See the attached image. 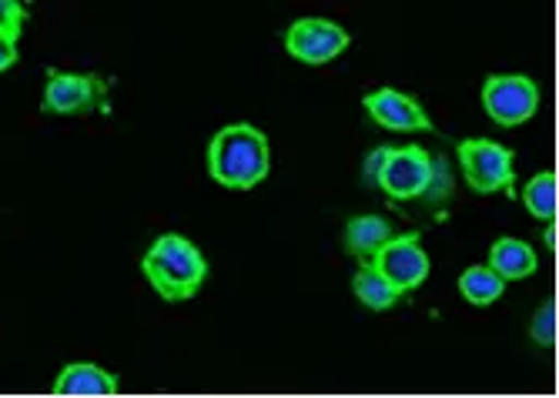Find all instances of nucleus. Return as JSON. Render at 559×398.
I'll return each mask as SVG.
<instances>
[{"instance_id":"4468645a","label":"nucleus","mask_w":559,"mask_h":398,"mask_svg":"<svg viewBox=\"0 0 559 398\" xmlns=\"http://www.w3.org/2000/svg\"><path fill=\"white\" fill-rule=\"evenodd\" d=\"M460 291H463V298L469 305L483 309V305H492L496 298L506 291V278L489 265H473V268H466L460 275Z\"/></svg>"},{"instance_id":"39448f33","label":"nucleus","mask_w":559,"mask_h":398,"mask_svg":"<svg viewBox=\"0 0 559 398\" xmlns=\"http://www.w3.org/2000/svg\"><path fill=\"white\" fill-rule=\"evenodd\" d=\"M483 105L496 124L516 128L539 111V87L526 74H492L483 84Z\"/></svg>"},{"instance_id":"2eb2a0df","label":"nucleus","mask_w":559,"mask_h":398,"mask_svg":"<svg viewBox=\"0 0 559 398\" xmlns=\"http://www.w3.org/2000/svg\"><path fill=\"white\" fill-rule=\"evenodd\" d=\"M523 202H526V212L539 221H549L556 215V174L552 171H543L536 174L526 188H523Z\"/></svg>"},{"instance_id":"6ab92c4d","label":"nucleus","mask_w":559,"mask_h":398,"mask_svg":"<svg viewBox=\"0 0 559 398\" xmlns=\"http://www.w3.org/2000/svg\"><path fill=\"white\" fill-rule=\"evenodd\" d=\"M385 152H389V144H385V147H376V152L369 155V161H366V178H369V181H376V174H379V168H382V161H385Z\"/></svg>"},{"instance_id":"aec40b11","label":"nucleus","mask_w":559,"mask_h":398,"mask_svg":"<svg viewBox=\"0 0 559 398\" xmlns=\"http://www.w3.org/2000/svg\"><path fill=\"white\" fill-rule=\"evenodd\" d=\"M546 244H549V248H556V228H552V225L546 228Z\"/></svg>"},{"instance_id":"dca6fc26","label":"nucleus","mask_w":559,"mask_h":398,"mask_svg":"<svg viewBox=\"0 0 559 398\" xmlns=\"http://www.w3.org/2000/svg\"><path fill=\"white\" fill-rule=\"evenodd\" d=\"M27 27V11L21 0H0V37L17 40Z\"/></svg>"},{"instance_id":"f8f14e48","label":"nucleus","mask_w":559,"mask_h":398,"mask_svg":"<svg viewBox=\"0 0 559 398\" xmlns=\"http://www.w3.org/2000/svg\"><path fill=\"white\" fill-rule=\"evenodd\" d=\"M392 238V225L379 215H359L345 225V248L362 262L376 258V252Z\"/></svg>"},{"instance_id":"ddd939ff","label":"nucleus","mask_w":559,"mask_h":398,"mask_svg":"<svg viewBox=\"0 0 559 398\" xmlns=\"http://www.w3.org/2000/svg\"><path fill=\"white\" fill-rule=\"evenodd\" d=\"M352 291L359 294V302H362L366 309H372V312H385V309H392V305L399 302V298H402V291H399L372 262H366L359 272H355Z\"/></svg>"},{"instance_id":"f3484780","label":"nucleus","mask_w":559,"mask_h":398,"mask_svg":"<svg viewBox=\"0 0 559 398\" xmlns=\"http://www.w3.org/2000/svg\"><path fill=\"white\" fill-rule=\"evenodd\" d=\"M530 335H533L539 345H552V341H556V305H552V302H546V305L539 309V315L533 318Z\"/></svg>"},{"instance_id":"9b49d317","label":"nucleus","mask_w":559,"mask_h":398,"mask_svg":"<svg viewBox=\"0 0 559 398\" xmlns=\"http://www.w3.org/2000/svg\"><path fill=\"white\" fill-rule=\"evenodd\" d=\"M536 252L520 241V238H499L489 252V268H496L506 281H516V278H530L536 272Z\"/></svg>"},{"instance_id":"0eeeda50","label":"nucleus","mask_w":559,"mask_h":398,"mask_svg":"<svg viewBox=\"0 0 559 398\" xmlns=\"http://www.w3.org/2000/svg\"><path fill=\"white\" fill-rule=\"evenodd\" d=\"M348 40L352 37L325 17H301L285 31V51L301 64H329L345 51Z\"/></svg>"},{"instance_id":"f03ea898","label":"nucleus","mask_w":559,"mask_h":398,"mask_svg":"<svg viewBox=\"0 0 559 398\" xmlns=\"http://www.w3.org/2000/svg\"><path fill=\"white\" fill-rule=\"evenodd\" d=\"M144 275L165 302H188L209 275L205 255L185 234H162L144 252Z\"/></svg>"},{"instance_id":"423d86ee","label":"nucleus","mask_w":559,"mask_h":398,"mask_svg":"<svg viewBox=\"0 0 559 398\" xmlns=\"http://www.w3.org/2000/svg\"><path fill=\"white\" fill-rule=\"evenodd\" d=\"M108 84L97 74H68V71H47L44 87V111L47 114H87L105 105Z\"/></svg>"},{"instance_id":"6e6552de","label":"nucleus","mask_w":559,"mask_h":398,"mask_svg":"<svg viewBox=\"0 0 559 398\" xmlns=\"http://www.w3.org/2000/svg\"><path fill=\"white\" fill-rule=\"evenodd\" d=\"M402 294L405 291H413V288H419L426 278H429V268H432V262H429V255L423 252V244H419V234L413 231V234H392L379 252H376V262H372Z\"/></svg>"},{"instance_id":"7ed1b4c3","label":"nucleus","mask_w":559,"mask_h":398,"mask_svg":"<svg viewBox=\"0 0 559 398\" xmlns=\"http://www.w3.org/2000/svg\"><path fill=\"white\" fill-rule=\"evenodd\" d=\"M376 184L392 197V202H413V197H426L436 188V161L419 144L389 147L385 161H382V168L376 174Z\"/></svg>"},{"instance_id":"a211bd4d","label":"nucleus","mask_w":559,"mask_h":398,"mask_svg":"<svg viewBox=\"0 0 559 398\" xmlns=\"http://www.w3.org/2000/svg\"><path fill=\"white\" fill-rule=\"evenodd\" d=\"M14 61H17V40L0 37V71L14 68Z\"/></svg>"},{"instance_id":"f257e3e1","label":"nucleus","mask_w":559,"mask_h":398,"mask_svg":"<svg viewBox=\"0 0 559 398\" xmlns=\"http://www.w3.org/2000/svg\"><path fill=\"white\" fill-rule=\"evenodd\" d=\"M209 171L222 188L248 191L272 171L269 137L251 124H228L215 134L209 147Z\"/></svg>"},{"instance_id":"9d476101","label":"nucleus","mask_w":559,"mask_h":398,"mask_svg":"<svg viewBox=\"0 0 559 398\" xmlns=\"http://www.w3.org/2000/svg\"><path fill=\"white\" fill-rule=\"evenodd\" d=\"M55 391H58V395H115V391H118V382H115L111 372H105L100 365L74 362V365H68V369L58 375Z\"/></svg>"},{"instance_id":"1a4fd4ad","label":"nucleus","mask_w":559,"mask_h":398,"mask_svg":"<svg viewBox=\"0 0 559 398\" xmlns=\"http://www.w3.org/2000/svg\"><path fill=\"white\" fill-rule=\"evenodd\" d=\"M369 118L385 131H432L429 114L413 94H402L395 87H376L362 97Z\"/></svg>"},{"instance_id":"20e7f679","label":"nucleus","mask_w":559,"mask_h":398,"mask_svg":"<svg viewBox=\"0 0 559 398\" xmlns=\"http://www.w3.org/2000/svg\"><path fill=\"white\" fill-rule=\"evenodd\" d=\"M455 158H460L463 178L476 194H492V191H513L516 184V155L510 147H502L486 137H469L455 147Z\"/></svg>"}]
</instances>
